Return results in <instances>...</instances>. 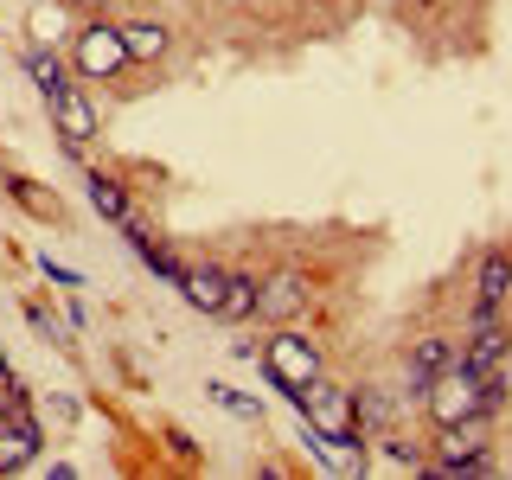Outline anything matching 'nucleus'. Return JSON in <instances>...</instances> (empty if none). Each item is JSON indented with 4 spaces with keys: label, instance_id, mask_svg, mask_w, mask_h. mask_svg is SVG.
Returning <instances> with one entry per match:
<instances>
[{
    "label": "nucleus",
    "instance_id": "dca6fc26",
    "mask_svg": "<svg viewBox=\"0 0 512 480\" xmlns=\"http://www.w3.org/2000/svg\"><path fill=\"white\" fill-rule=\"evenodd\" d=\"M205 391H212V404H224V410H231V416H250V423H256V416H263V404H256V397H244V391H237V384H205Z\"/></svg>",
    "mask_w": 512,
    "mask_h": 480
},
{
    "label": "nucleus",
    "instance_id": "a211bd4d",
    "mask_svg": "<svg viewBox=\"0 0 512 480\" xmlns=\"http://www.w3.org/2000/svg\"><path fill=\"white\" fill-rule=\"evenodd\" d=\"M391 416V397H378V391H359V429L365 423H384Z\"/></svg>",
    "mask_w": 512,
    "mask_h": 480
},
{
    "label": "nucleus",
    "instance_id": "9b49d317",
    "mask_svg": "<svg viewBox=\"0 0 512 480\" xmlns=\"http://www.w3.org/2000/svg\"><path fill=\"white\" fill-rule=\"evenodd\" d=\"M90 212L109 224H135V205H128L122 180H109V173H90Z\"/></svg>",
    "mask_w": 512,
    "mask_h": 480
},
{
    "label": "nucleus",
    "instance_id": "423d86ee",
    "mask_svg": "<svg viewBox=\"0 0 512 480\" xmlns=\"http://www.w3.org/2000/svg\"><path fill=\"white\" fill-rule=\"evenodd\" d=\"M301 308H308V282H301L295 269H282V276L256 282V320H269V327H288Z\"/></svg>",
    "mask_w": 512,
    "mask_h": 480
},
{
    "label": "nucleus",
    "instance_id": "39448f33",
    "mask_svg": "<svg viewBox=\"0 0 512 480\" xmlns=\"http://www.w3.org/2000/svg\"><path fill=\"white\" fill-rule=\"evenodd\" d=\"M506 346H512V333L500 327V308H474V333L461 346V365L468 372H493V365H506Z\"/></svg>",
    "mask_w": 512,
    "mask_h": 480
},
{
    "label": "nucleus",
    "instance_id": "412c9836",
    "mask_svg": "<svg viewBox=\"0 0 512 480\" xmlns=\"http://www.w3.org/2000/svg\"><path fill=\"white\" fill-rule=\"evenodd\" d=\"M71 7H77V13H96V7H103V0H71Z\"/></svg>",
    "mask_w": 512,
    "mask_h": 480
},
{
    "label": "nucleus",
    "instance_id": "7ed1b4c3",
    "mask_svg": "<svg viewBox=\"0 0 512 480\" xmlns=\"http://www.w3.org/2000/svg\"><path fill=\"white\" fill-rule=\"evenodd\" d=\"M263 372H269V384H276V391H301V384L320 378V346L282 327L276 340L263 346Z\"/></svg>",
    "mask_w": 512,
    "mask_h": 480
},
{
    "label": "nucleus",
    "instance_id": "6ab92c4d",
    "mask_svg": "<svg viewBox=\"0 0 512 480\" xmlns=\"http://www.w3.org/2000/svg\"><path fill=\"white\" fill-rule=\"evenodd\" d=\"M26 314H32V327H39V333H45V340H58V346H64V327H58V320H52V314H45V308H26Z\"/></svg>",
    "mask_w": 512,
    "mask_h": 480
},
{
    "label": "nucleus",
    "instance_id": "ddd939ff",
    "mask_svg": "<svg viewBox=\"0 0 512 480\" xmlns=\"http://www.w3.org/2000/svg\"><path fill=\"white\" fill-rule=\"evenodd\" d=\"M224 320H250L256 314V276H237V269H231V276H224V308H218Z\"/></svg>",
    "mask_w": 512,
    "mask_h": 480
},
{
    "label": "nucleus",
    "instance_id": "1a4fd4ad",
    "mask_svg": "<svg viewBox=\"0 0 512 480\" xmlns=\"http://www.w3.org/2000/svg\"><path fill=\"white\" fill-rule=\"evenodd\" d=\"M506 301H512V256L487 250L474 269V308H506Z\"/></svg>",
    "mask_w": 512,
    "mask_h": 480
},
{
    "label": "nucleus",
    "instance_id": "0eeeda50",
    "mask_svg": "<svg viewBox=\"0 0 512 480\" xmlns=\"http://www.w3.org/2000/svg\"><path fill=\"white\" fill-rule=\"evenodd\" d=\"M448 365H461V346H455V340H442V333L416 340V346H410V359H404V391L423 397V384H429V378H442Z\"/></svg>",
    "mask_w": 512,
    "mask_h": 480
},
{
    "label": "nucleus",
    "instance_id": "f3484780",
    "mask_svg": "<svg viewBox=\"0 0 512 480\" xmlns=\"http://www.w3.org/2000/svg\"><path fill=\"white\" fill-rule=\"evenodd\" d=\"M7 192L13 199L26 205V212H39V218H52V199H39V192H32V180H7Z\"/></svg>",
    "mask_w": 512,
    "mask_h": 480
},
{
    "label": "nucleus",
    "instance_id": "4be33fe9",
    "mask_svg": "<svg viewBox=\"0 0 512 480\" xmlns=\"http://www.w3.org/2000/svg\"><path fill=\"white\" fill-rule=\"evenodd\" d=\"M0 378H7V352H0Z\"/></svg>",
    "mask_w": 512,
    "mask_h": 480
},
{
    "label": "nucleus",
    "instance_id": "20e7f679",
    "mask_svg": "<svg viewBox=\"0 0 512 480\" xmlns=\"http://www.w3.org/2000/svg\"><path fill=\"white\" fill-rule=\"evenodd\" d=\"M128 39H122V26H103V20H90L84 32H77V71L96 77V84H109L116 71H128Z\"/></svg>",
    "mask_w": 512,
    "mask_h": 480
},
{
    "label": "nucleus",
    "instance_id": "2eb2a0df",
    "mask_svg": "<svg viewBox=\"0 0 512 480\" xmlns=\"http://www.w3.org/2000/svg\"><path fill=\"white\" fill-rule=\"evenodd\" d=\"M32 455H39V448H32V442H26L13 423H0V474H20Z\"/></svg>",
    "mask_w": 512,
    "mask_h": 480
},
{
    "label": "nucleus",
    "instance_id": "f03ea898",
    "mask_svg": "<svg viewBox=\"0 0 512 480\" xmlns=\"http://www.w3.org/2000/svg\"><path fill=\"white\" fill-rule=\"evenodd\" d=\"M423 404L436 423H461V416H487V397H480V372L468 365H448L442 378L423 384Z\"/></svg>",
    "mask_w": 512,
    "mask_h": 480
},
{
    "label": "nucleus",
    "instance_id": "6e6552de",
    "mask_svg": "<svg viewBox=\"0 0 512 480\" xmlns=\"http://www.w3.org/2000/svg\"><path fill=\"white\" fill-rule=\"evenodd\" d=\"M52 122H58V135H64V148H84V141L96 135V109H90V96L84 90H64L58 103H52Z\"/></svg>",
    "mask_w": 512,
    "mask_h": 480
},
{
    "label": "nucleus",
    "instance_id": "9d476101",
    "mask_svg": "<svg viewBox=\"0 0 512 480\" xmlns=\"http://www.w3.org/2000/svg\"><path fill=\"white\" fill-rule=\"evenodd\" d=\"M224 276H231V269H212V263H205V269H180V295L199 314H218L224 308Z\"/></svg>",
    "mask_w": 512,
    "mask_h": 480
},
{
    "label": "nucleus",
    "instance_id": "aec40b11",
    "mask_svg": "<svg viewBox=\"0 0 512 480\" xmlns=\"http://www.w3.org/2000/svg\"><path fill=\"white\" fill-rule=\"evenodd\" d=\"M45 276H52V282H64V288H77V269H64V263H52V256H45Z\"/></svg>",
    "mask_w": 512,
    "mask_h": 480
},
{
    "label": "nucleus",
    "instance_id": "4468645a",
    "mask_svg": "<svg viewBox=\"0 0 512 480\" xmlns=\"http://www.w3.org/2000/svg\"><path fill=\"white\" fill-rule=\"evenodd\" d=\"M26 71H32V84L45 90V103H58V96L71 90V77H64V64H58V58H45V52H32V58H26Z\"/></svg>",
    "mask_w": 512,
    "mask_h": 480
},
{
    "label": "nucleus",
    "instance_id": "f257e3e1",
    "mask_svg": "<svg viewBox=\"0 0 512 480\" xmlns=\"http://www.w3.org/2000/svg\"><path fill=\"white\" fill-rule=\"evenodd\" d=\"M288 404H295L308 423L320 429V436H333V442H346V448H359V404L340 391V384H327V378H314V384H301V391H288Z\"/></svg>",
    "mask_w": 512,
    "mask_h": 480
},
{
    "label": "nucleus",
    "instance_id": "f8f14e48",
    "mask_svg": "<svg viewBox=\"0 0 512 480\" xmlns=\"http://www.w3.org/2000/svg\"><path fill=\"white\" fill-rule=\"evenodd\" d=\"M122 39H128V58H135V64H154L160 52H167V26H154V20L122 26Z\"/></svg>",
    "mask_w": 512,
    "mask_h": 480
}]
</instances>
